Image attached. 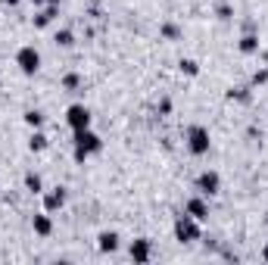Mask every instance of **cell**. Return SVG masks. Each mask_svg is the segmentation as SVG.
I'll use <instances>...</instances> for the list:
<instances>
[{
	"instance_id": "1",
	"label": "cell",
	"mask_w": 268,
	"mask_h": 265,
	"mask_svg": "<svg viewBox=\"0 0 268 265\" xmlns=\"http://www.w3.org/2000/svg\"><path fill=\"white\" fill-rule=\"evenodd\" d=\"M100 137L90 131V128H85V131H75V159L78 163H85V159L90 156V153H100Z\"/></svg>"
},
{
	"instance_id": "2",
	"label": "cell",
	"mask_w": 268,
	"mask_h": 265,
	"mask_svg": "<svg viewBox=\"0 0 268 265\" xmlns=\"http://www.w3.org/2000/svg\"><path fill=\"white\" fill-rule=\"evenodd\" d=\"M175 237L181 240V244H193V240H200V225H196L193 215H181L178 222H175Z\"/></svg>"
},
{
	"instance_id": "3",
	"label": "cell",
	"mask_w": 268,
	"mask_h": 265,
	"mask_svg": "<svg viewBox=\"0 0 268 265\" xmlns=\"http://www.w3.org/2000/svg\"><path fill=\"white\" fill-rule=\"evenodd\" d=\"M16 63H19V69L25 75H34L41 69V53L34 50V47H22L19 53H16Z\"/></svg>"
},
{
	"instance_id": "4",
	"label": "cell",
	"mask_w": 268,
	"mask_h": 265,
	"mask_svg": "<svg viewBox=\"0 0 268 265\" xmlns=\"http://www.w3.org/2000/svg\"><path fill=\"white\" fill-rule=\"evenodd\" d=\"M66 122L72 125V131H85V128H90V112L81 106V103H75V106H69Z\"/></svg>"
},
{
	"instance_id": "5",
	"label": "cell",
	"mask_w": 268,
	"mask_h": 265,
	"mask_svg": "<svg viewBox=\"0 0 268 265\" xmlns=\"http://www.w3.org/2000/svg\"><path fill=\"white\" fill-rule=\"evenodd\" d=\"M187 147H190V153H196V156H203V153H209V131L206 128H190L187 131Z\"/></svg>"
},
{
	"instance_id": "6",
	"label": "cell",
	"mask_w": 268,
	"mask_h": 265,
	"mask_svg": "<svg viewBox=\"0 0 268 265\" xmlns=\"http://www.w3.org/2000/svg\"><path fill=\"white\" fill-rule=\"evenodd\" d=\"M218 175L215 172H203L200 178H196V187H200V193H206V197H212V193H218Z\"/></svg>"
},
{
	"instance_id": "7",
	"label": "cell",
	"mask_w": 268,
	"mask_h": 265,
	"mask_svg": "<svg viewBox=\"0 0 268 265\" xmlns=\"http://www.w3.org/2000/svg\"><path fill=\"white\" fill-rule=\"evenodd\" d=\"M63 203H66V190H63V187H53L47 197H44V209L56 212V209H63Z\"/></svg>"
},
{
	"instance_id": "8",
	"label": "cell",
	"mask_w": 268,
	"mask_h": 265,
	"mask_svg": "<svg viewBox=\"0 0 268 265\" xmlns=\"http://www.w3.org/2000/svg\"><path fill=\"white\" fill-rule=\"evenodd\" d=\"M187 215H193L196 222H206V218H209V206L200 197H193V200H187Z\"/></svg>"
},
{
	"instance_id": "9",
	"label": "cell",
	"mask_w": 268,
	"mask_h": 265,
	"mask_svg": "<svg viewBox=\"0 0 268 265\" xmlns=\"http://www.w3.org/2000/svg\"><path fill=\"white\" fill-rule=\"evenodd\" d=\"M56 13H60V3H47V9H41V13H34V25H38V28L50 25Z\"/></svg>"
},
{
	"instance_id": "10",
	"label": "cell",
	"mask_w": 268,
	"mask_h": 265,
	"mask_svg": "<svg viewBox=\"0 0 268 265\" xmlns=\"http://www.w3.org/2000/svg\"><path fill=\"white\" fill-rule=\"evenodd\" d=\"M97 244H100L103 253H112V250H119V234H115V231H103L97 237Z\"/></svg>"
},
{
	"instance_id": "11",
	"label": "cell",
	"mask_w": 268,
	"mask_h": 265,
	"mask_svg": "<svg viewBox=\"0 0 268 265\" xmlns=\"http://www.w3.org/2000/svg\"><path fill=\"white\" fill-rule=\"evenodd\" d=\"M131 259L134 262H147L150 259V240H134L131 244Z\"/></svg>"
},
{
	"instance_id": "12",
	"label": "cell",
	"mask_w": 268,
	"mask_h": 265,
	"mask_svg": "<svg viewBox=\"0 0 268 265\" xmlns=\"http://www.w3.org/2000/svg\"><path fill=\"white\" fill-rule=\"evenodd\" d=\"M256 50H259V38H256L253 31H247L240 38V53H256Z\"/></svg>"
},
{
	"instance_id": "13",
	"label": "cell",
	"mask_w": 268,
	"mask_h": 265,
	"mask_svg": "<svg viewBox=\"0 0 268 265\" xmlns=\"http://www.w3.org/2000/svg\"><path fill=\"white\" fill-rule=\"evenodd\" d=\"M34 231H38L41 237H47L53 231V225H50V218L47 215H34Z\"/></svg>"
},
{
	"instance_id": "14",
	"label": "cell",
	"mask_w": 268,
	"mask_h": 265,
	"mask_svg": "<svg viewBox=\"0 0 268 265\" xmlns=\"http://www.w3.org/2000/svg\"><path fill=\"white\" fill-rule=\"evenodd\" d=\"M28 147L34 150V153H41V150L47 147V137H44V134H41L38 128H34V134H31V141H28Z\"/></svg>"
},
{
	"instance_id": "15",
	"label": "cell",
	"mask_w": 268,
	"mask_h": 265,
	"mask_svg": "<svg viewBox=\"0 0 268 265\" xmlns=\"http://www.w3.org/2000/svg\"><path fill=\"white\" fill-rule=\"evenodd\" d=\"M25 187H28L31 193H41V187H44V184H41V175H34V172H28V175H25Z\"/></svg>"
},
{
	"instance_id": "16",
	"label": "cell",
	"mask_w": 268,
	"mask_h": 265,
	"mask_svg": "<svg viewBox=\"0 0 268 265\" xmlns=\"http://www.w3.org/2000/svg\"><path fill=\"white\" fill-rule=\"evenodd\" d=\"M25 122L31 125V128H41V125H44V112H38V109H28V112H25Z\"/></svg>"
},
{
	"instance_id": "17",
	"label": "cell",
	"mask_w": 268,
	"mask_h": 265,
	"mask_svg": "<svg viewBox=\"0 0 268 265\" xmlns=\"http://www.w3.org/2000/svg\"><path fill=\"white\" fill-rule=\"evenodd\" d=\"M56 44H60V47H72V31H69V28H63V31H56V38H53Z\"/></svg>"
},
{
	"instance_id": "18",
	"label": "cell",
	"mask_w": 268,
	"mask_h": 265,
	"mask_svg": "<svg viewBox=\"0 0 268 265\" xmlns=\"http://www.w3.org/2000/svg\"><path fill=\"white\" fill-rule=\"evenodd\" d=\"M231 100H240V103H250V90L247 88H237V90H228Z\"/></svg>"
},
{
	"instance_id": "19",
	"label": "cell",
	"mask_w": 268,
	"mask_h": 265,
	"mask_svg": "<svg viewBox=\"0 0 268 265\" xmlns=\"http://www.w3.org/2000/svg\"><path fill=\"white\" fill-rule=\"evenodd\" d=\"M181 72L184 75H200V66H196L193 60H181Z\"/></svg>"
},
{
	"instance_id": "20",
	"label": "cell",
	"mask_w": 268,
	"mask_h": 265,
	"mask_svg": "<svg viewBox=\"0 0 268 265\" xmlns=\"http://www.w3.org/2000/svg\"><path fill=\"white\" fill-rule=\"evenodd\" d=\"M78 85H81V78H78V75H75V72H69V75H66V78H63V88H66V90H75V88H78Z\"/></svg>"
},
{
	"instance_id": "21",
	"label": "cell",
	"mask_w": 268,
	"mask_h": 265,
	"mask_svg": "<svg viewBox=\"0 0 268 265\" xmlns=\"http://www.w3.org/2000/svg\"><path fill=\"white\" fill-rule=\"evenodd\" d=\"M253 85H268V69H259V72L253 75Z\"/></svg>"
},
{
	"instance_id": "22",
	"label": "cell",
	"mask_w": 268,
	"mask_h": 265,
	"mask_svg": "<svg viewBox=\"0 0 268 265\" xmlns=\"http://www.w3.org/2000/svg\"><path fill=\"white\" fill-rule=\"evenodd\" d=\"M162 34H166V38H178V28H175V25H162Z\"/></svg>"
},
{
	"instance_id": "23",
	"label": "cell",
	"mask_w": 268,
	"mask_h": 265,
	"mask_svg": "<svg viewBox=\"0 0 268 265\" xmlns=\"http://www.w3.org/2000/svg\"><path fill=\"white\" fill-rule=\"evenodd\" d=\"M218 19H231V6H228V3L218 6Z\"/></svg>"
},
{
	"instance_id": "24",
	"label": "cell",
	"mask_w": 268,
	"mask_h": 265,
	"mask_svg": "<svg viewBox=\"0 0 268 265\" xmlns=\"http://www.w3.org/2000/svg\"><path fill=\"white\" fill-rule=\"evenodd\" d=\"M31 3H34V6H41V3H47V0H31Z\"/></svg>"
},
{
	"instance_id": "25",
	"label": "cell",
	"mask_w": 268,
	"mask_h": 265,
	"mask_svg": "<svg viewBox=\"0 0 268 265\" xmlns=\"http://www.w3.org/2000/svg\"><path fill=\"white\" fill-rule=\"evenodd\" d=\"M262 259H265V262H268V247H265V250H262Z\"/></svg>"
},
{
	"instance_id": "26",
	"label": "cell",
	"mask_w": 268,
	"mask_h": 265,
	"mask_svg": "<svg viewBox=\"0 0 268 265\" xmlns=\"http://www.w3.org/2000/svg\"><path fill=\"white\" fill-rule=\"evenodd\" d=\"M3 3H9V6H16V3H19V0H3Z\"/></svg>"
},
{
	"instance_id": "27",
	"label": "cell",
	"mask_w": 268,
	"mask_h": 265,
	"mask_svg": "<svg viewBox=\"0 0 268 265\" xmlns=\"http://www.w3.org/2000/svg\"><path fill=\"white\" fill-rule=\"evenodd\" d=\"M47 3H60V0H47Z\"/></svg>"
}]
</instances>
